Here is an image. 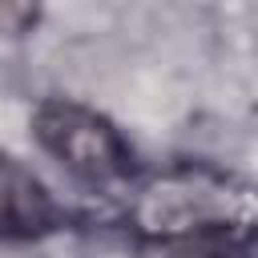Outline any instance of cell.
I'll use <instances>...</instances> for the list:
<instances>
[{"label":"cell","instance_id":"6da1fadb","mask_svg":"<svg viewBox=\"0 0 258 258\" xmlns=\"http://www.w3.org/2000/svg\"><path fill=\"white\" fill-rule=\"evenodd\" d=\"M129 222L149 242H169L214 222H254L250 185L210 165H177L133 185Z\"/></svg>","mask_w":258,"mask_h":258},{"label":"cell","instance_id":"7a4b0ae2","mask_svg":"<svg viewBox=\"0 0 258 258\" xmlns=\"http://www.w3.org/2000/svg\"><path fill=\"white\" fill-rule=\"evenodd\" d=\"M32 133L40 149L89 189L121 194L137 185V153L105 113L69 97H48L32 113Z\"/></svg>","mask_w":258,"mask_h":258},{"label":"cell","instance_id":"3957f363","mask_svg":"<svg viewBox=\"0 0 258 258\" xmlns=\"http://www.w3.org/2000/svg\"><path fill=\"white\" fill-rule=\"evenodd\" d=\"M69 226V210L12 153H0V242H36Z\"/></svg>","mask_w":258,"mask_h":258},{"label":"cell","instance_id":"277c9868","mask_svg":"<svg viewBox=\"0 0 258 258\" xmlns=\"http://www.w3.org/2000/svg\"><path fill=\"white\" fill-rule=\"evenodd\" d=\"M165 258H254V222H214L161 242Z\"/></svg>","mask_w":258,"mask_h":258}]
</instances>
